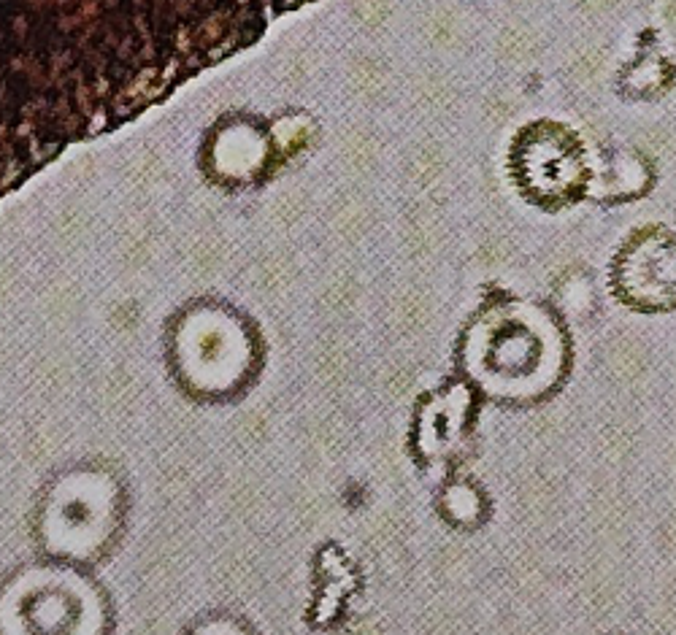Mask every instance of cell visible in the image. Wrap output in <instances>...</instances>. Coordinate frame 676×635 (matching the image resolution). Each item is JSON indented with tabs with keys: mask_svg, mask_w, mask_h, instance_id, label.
Wrapping results in <instances>:
<instances>
[{
	"mask_svg": "<svg viewBox=\"0 0 676 635\" xmlns=\"http://www.w3.org/2000/svg\"><path fill=\"white\" fill-rule=\"evenodd\" d=\"M409 179L417 184L436 182L444 171V155H441L439 146H420L412 157H409Z\"/></svg>",
	"mask_w": 676,
	"mask_h": 635,
	"instance_id": "obj_3",
	"label": "cell"
},
{
	"mask_svg": "<svg viewBox=\"0 0 676 635\" xmlns=\"http://www.w3.org/2000/svg\"><path fill=\"white\" fill-rule=\"evenodd\" d=\"M536 49H539L536 38L522 28L503 30L501 38H498V55L503 60H509V63H525V60L536 55Z\"/></svg>",
	"mask_w": 676,
	"mask_h": 635,
	"instance_id": "obj_4",
	"label": "cell"
},
{
	"mask_svg": "<svg viewBox=\"0 0 676 635\" xmlns=\"http://www.w3.org/2000/svg\"><path fill=\"white\" fill-rule=\"evenodd\" d=\"M490 114H495V119H506L509 117V103L495 100V103H490Z\"/></svg>",
	"mask_w": 676,
	"mask_h": 635,
	"instance_id": "obj_13",
	"label": "cell"
},
{
	"mask_svg": "<svg viewBox=\"0 0 676 635\" xmlns=\"http://www.w3.org/2000/svg\"><path fill=\"white\" fill-rule=\"evenodd\" d=\"M617 0H579V6L587 11V14H603V11L614 9Z\"/></svg>",
	"mask_w": 676,
	"mask_h": 635,
	"instance_id": "obj_11",
	"label": "cell"
},
{
	"mask_svg": "<svg viewBox=\"0 0 676 635\" xmlns=\"http://www.w3.org/2000/svg\"><path fill=\"white\" fill-rule=\"evenodd\" d=\"M603 52L601 49H585V52H579V57L574 60V73L579 79H595L603 68Z\"/></svg>",
	"mask_w": 676,
	"mask_h": 635,
	"instance_id": "obj_8",
	"label": "cell"
},
{
	"mask_svg": "<svg viewBox=\"0 0 676 635\" xmlns=\"http://www.w3.org/2000/svg\"><path fill=\"white\" fill-rule=\"evenodd\" d=\"M190 635H252V633L241 630L233 619H220V622H211V625L201 627V630H192Z\"/></svg>",
	"mask_w": 676,
	"mask_h": 635,
	"instance_id": "obj_10",
	"label": "cell"
},
{
	"mask_svg": "<svg viewBox=\"0 0 676 635\" xmlns=\"http://www.w3.org/2000/svg\"><path fill=\"white\" fill-rule=\"evenodd\" d=\"M282 155H298L306 149L311 141V127H293V130H284L282 133Z\"/></svg>",
	"mask_w": 676,
	"mask_h": 635,
	"instance_id": "obj_9",
	"label": "cell"
},
{
	"mask_svg": "<svg viewBox=\"0 0 676 635\" xmlns=\"http://www.w3.org/2000/svg\"><path fill=\"white\" fill-rule=\"evenodd\" d=\"M352 14L363 25V28H382L384 22L393 14V3L390 0H355L352 3Z\"/></svg>",
	"mask_w": 676,
	"mask_h": 635,
	"instance_id": "obj_6",
	"label": "cell"
},
{
	"mask_svg": "<svg viewBox=\"0 0 676 635\" xmlns=\"http://www.w3.org/2000/svg\"><path fill=\"white\" fill-rule=\"evenodd\" d=\"M349 82H352V90L357 95L376 98V95H382L384 82H387V68L376 57H360L349 71Z\"/></svg>",
	"mask_w": 676,
	"mask_h": 635,
	"instance_id": "obj_2",
	"label": "cell"
},
{
	"mask_svg": "<svg viewBox=\"0 0 676 635\" xmlns=\"http://www.w3.org/2000/svg\"><path fill=\"white\" fill-rule=\"evenodd\" d=\"M457 19L455 14H449V11H433L428 19H425V38H428L433 46H449L457 38Z\"/></svg>",
	"mask_w": 676,
	"mask_h": 635,
	"instance_id": "obj_5",
	"label": "cell"
},
{
	"mask_svg": "<svg viewBox=\"0 0 676 635\" xmlns=\"http://www.w3.org/2000/svg\"><path fill=\"white\" fill-rule=\"evenodd\" d=\"M417 98H420V103L430 106V109H441V106H447L449 100H452V87H449L447 79L430 73V76H425L417 84Z\"/></svg>",
	"mask_w": 676,
	"mask_h": 635,
	"instance_id": "obj_7",
	"label": "cell"
},
{
	"mask_svg": "<svg viewBox=\"0 0 676 635\" xmlns=\"http://www.w3.org/2000/svg\"><path fill=\"white\" fill-rule=\"evenodd\" d=\"M284 76H287V82H298V79H303V76H306V65H303L301 57H293V60L287 63V71H284Z\"/></svg>",
	"mask_w": 676,
	"mask_h": 635,
	"instance_id": "obj_12",
	"label": "cell"
},
{
	"mask_svg": "<svg viewBox=\"0 0 676 635\" xmlns=\"http://www.w3.org/2000/svg\"><path fill=\"white\" fill-rule=\"evenodd\" d=\"M376 157H379V144H376L374 133L368 130H352L344 138L341 146V160L349 171H368L374 168Z\"/></svg>",
	"mask_w": 676,
	"mask_h": 635,
	"instance_id": "obj_1",
	"label": "cell"
}]
</instances>
